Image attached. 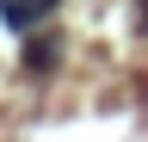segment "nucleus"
Segmentation results:
<instances>
[{"instance_id":"f257e3e1","label":"nucleus","mask_w":148,"mask_h":142,"mask_svg":"<svg viewBox=\"0 0 148 142\" xmlns=\"http://www.w3.org/2000/svg\"><path fill=\"white\" fill-rule=\"evenodd\" d=\"M49 6H56V0H0V12H6L12 25H31V19H43Z\"/></svg>"}]
</instances>
